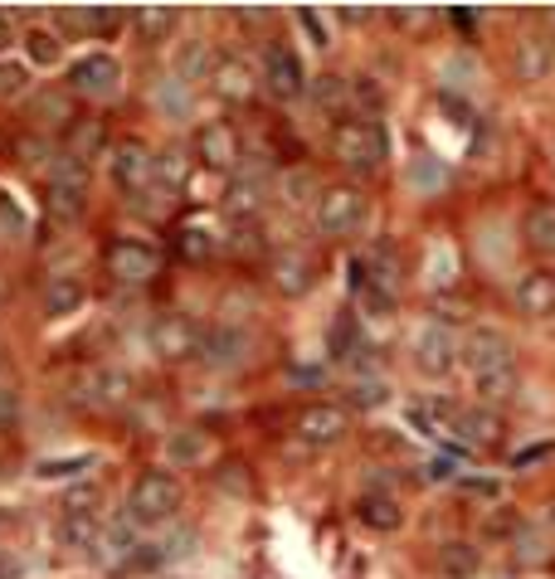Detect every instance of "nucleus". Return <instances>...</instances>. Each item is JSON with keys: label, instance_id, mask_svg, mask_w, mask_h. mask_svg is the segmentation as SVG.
Returning a JSON list of instances; mask_svg holds the SVG:
<instances>
[{"label": "nucleus", "instance_id": "obj_35", "mask_svg": "<svg viewBox=\"0 0 555 579\" xmlns=\"http://www.w3.org/2000/svg\"><path fill=\"white\" fill-rule=\"evenodd\" d=\"M521 390V375L517 370H492V375H473V394H478V404L487 409H502L512 404Z\"/></svg>", "mask_w": 555, "mask_h": 579}, {"label": "nucleus", "instance_id": "obj_22", "mask_svg": "<svg viewBox=\"0 0 555 579\" xmlns=\"http://www.w3.org/2000/svg\"><path fill=\"white\" fill-rule=\"evenodd\" d=\"M555 74V40L546 30H526L512 40V78L517 83H546Z\"/></svg>", "mask_w": 555, "mask_h": 579}, {"label": "nucleus", "instance_id": "obj_30", "mask_svg": "<svg viewBox=\"0 0 555 579\" xmlns=\"http://www.w3.org/2000/svg\"><path fill=\"white\" fill-rule=\"evenodd\" d=\"M326 356L336 366H356L366 356V336H360V316L356 312H342L332 326H326Z\"/></svg>", "mask_w": 555, "mask_h": 579}, {"label": "nucleus", "instance_id": "obj_25", "mask_svg": "<svg viewBox=\"0 0 555 579\" xmlns=\"http://www.w3.org/2000/svg\"><path fill=\"white\" fill-rule=\"evenodd\" d=\"M137 521L132 516H118V521H103V536H98V550H93V560L98 565H108L112 575H122V565L132 560V550H137Z\"/></svg>", "mask_w": 555, "mask_h": 579}, {"label": "nucleus", "instance_id": "obj_40", "mask_svg": "<svg viewBox=\"0 0 555 579\" xmlns=\"http://www.w3.org/2000/svg\"><path fill=\"white\" fill-rule=\"evenodd\" d=\"M25 49H30V64H59L64 59V40H59V30H40V25H30L25 30Z\"/></svg>", "mask_w": 555, "mask_h": 579}, {"label": "nucleus", "instance_id": "obj_20", "mask_svg": "<svg viewBox=\"0 0 555 579\" xmlns=\"http://www.w3.org/2000/svg\"><path fill=\"white\" fill-rule=\"evenodd\" d=\"M54 25L64 34H78V40H112V34L127 25V10L122 5H59L54 10Z\"/></svg>", "mask_w": 555, "mask_h": 579}, {"label": "nucleus", "instance_id": "obj_48", "mask_svg": "<svg viewBox=\"0 0 555 579\" xmlns=\"http://www.w3.org/2000/svg\"><path fill=\"white\" fill-rule=\"evenodd\" d=\"M20 409H25V400H20V390L5 380V385H0V428H15Z\"/></svg>", "mask_w": 555, "mask_h": 579}, {"label": "nucleus", "instance_id": "obj_2", "mask_svg": "<svg viewBox=\"0 0 555 579\" xmlns=\"http://www.w3.org/2000/svg\"><path fill=\"white\" fill-rule=\"evenodd\" d=\"M88 200H93V170L78 156L59 152L49 162V190H44V210L54 224H84L88 220Z\"/></svg>", "mask_w": 555, "mask_h": 579}, {"label": "nucleus", "instance_id": "obj_6", "mask_svg": "<svg viewBox=\"0 0 555 579\" xmlns=\"http://www.w3.org/2000/svg\"><path fill=\"white\" fill-rule=\"evenodd\" d=\"M410 366L424 375V380H444V375H453L458 370V332H453L448 322H439V316L419 322L414 336H410Z\"/></svg>", "mask_w": 555, "mask_h": 579}, {"label": "nucleus", "instance_id": "obj_28", "mask_svg": "<svg viewBox=\"0 0 555 579\" xmlns=\"http://www.w3.org/2000/svg\"><path fill=\"white\" fill-rule=\"evenodd\" d=\"M171 254L186 258V264H210L214 254H224V234H214L210 224H176Z\"/></svg>", "mask_w": 555, "mask_h": 579}, {"label": "nucleus", "instance_id": "obj_56", "mask_svg": "<svg viewBox=\"0 0 555 579\" xmlns=\"http://www.w3.org/2000/svg\"><path fill=\"white\" fill-rule=\"evenodd\" d=\"M546 526L555 531V502H551V511H546Z\"/></svg>", "mask_w": 555, "mask_h": 579}, {"label": "nucleus", "instance_id": "obj_15", "mask_svg": "<svg viewBox=\"0 0 555 579\" xmlns=\"http://www.w3.org/2000/svg\"><path fill=\"white\" fill-rule=\"evenodd\" d=\"M268 196H274V186H268V170L240 166L230 176V186H224L220 210H224V220H230V224H258V220H264V210H268Z\"/></svg>", "mask_w": 555, "mask_h": 579}, {"label": "nucleus", "instance_id": "obj_23", "mask_svg": "<svg viewBox=\"0 0 555 579\" xmlns=\"http://www.w3.org/2000/svg\"><path fill=\"white\" fill-rule=\"evenodd\" d=\"M512 307L526 322H555V268H526L512 282Z\"/></svg>", "mask_w": 555, "mask_h": 579}, {"label": "nucleus", "instance_id": "obj_52", "mask_svg": "<svg viewBox=\"0 0 555 579\" xmlns=\"http://www.w3.org/2000/svg\"><path fill=\"white\" fill-rule=\"evenodd\" d=\"M234 20H240V25H264L268 10H234Z\"/></svg>", "mask_w": 555, "mask_h": 579}, {"label": "nucleus", "instance_id": "obj_39", "mask_svg": "<svg viewBox=\"0 0 555 579\" xmlns=\"http://www.w3.org/2000/svg\"><path fill=\"white\" fill-rule=\"evenodd\" d=\"M64 516H103V487L98 482H78L64 492V502H59Z\"/></svg>", "mask_w": 555, "mask_h": 579}, {"label": "nucleus", "instance_id": "obj_17", "mask_svg": "<svg viewBox=\"0 0 555 579\" xmlns=\"http://www.w3.org/2000/svg\"><path fill=\"white\" fill-rule=\"evenodd\" d=\"M317 278H322V264L298 244L278 248V254L268 258V288H274L278 298H308L317 288Z\"/></svg>", "mask_w": 555, "mask_h": 579}, {"label": "nucleus", "instance_id": "obj_41", "mask_svg": "<svg viewBox=\"0 0 555 579\" xmlns=\"http://www.w3.org/2000/svg\"><path fill=\"white\" fill-rule=\"evenodd\" d=\"M166 458H171L176 468H190V463L206 458V438H200L196 428H180V434L166 438Z\"/></svg>", "mask_w": 555, "mask_h": 579}, {"label": "nucleus", "instance_id": "obj_50", "mask_svg": "<svg viewBox=\"0 0 555 579\" xmlns=\"http://www.w3.org/2000/svg\"><path fill=\"white\" fill-rule=\"evenodd\" d=\"M25 575V560L15 550H0V579H20Z\"/></svg>", "mask_w": 555, "mask_h": 579}, {"label": "nucleus", "instance_id": "obj_8", "mask_svg": "<svg viewBox=\"0 0 555 579\" xmlns=\"http://www.w3.org/2000/svg\"><path fill=\"white\" fill-rule=\"evenodd\" d=\"M146 341H152V356L166 360V366H186V360H200V341H206V326L186 312H162L146 326Z\"/></svg>", "mask_w": 555, "mask_h": 579}, {"label": "nucleus", "instance_id": "obj_53", "mask_svg": "<svg viewBox=\"0 0 555 579\" xmlns=\"http://www.w3.org/2000/svg\"><path fill=\"white\" fill-rule=\"evenodd\" d=\"M370 15H376V10H360V5H346V10H342V20H351V25H366Z\"/></svg>", "mask_w": 555, "mask_h": 579}, {"label": "nucleus", "instance_id": "obj_34", "mask_svg": "<svg viewBox=\"0 0 555 579\" xmlns=\"http://www.w3.org/2000/svg\"><path fill=\"white\" fill-rule=\"evenodd\" d=\"M214 59H220V54H214L206 40H186L180 44V54H176V78L180 83H210Z\"/></svg>", "mask_w": 555, "mask_h": 579}, {"label": "nucleus", "instance_id": "obj_4", "mask_svg": "<svg viewBox=\"0 0 555 579\" xmlns=\"http://www.w3.org/2000/svg\"><path fill=\"white\" fill-rule=\"evenodd\" d=\"M166 268V254L146 238H132V234H112L103 244V272L118 288H152Z\"/></svg>", "mask_w": 555, "mask_h": 579}, {"label": "nucleus", "instance_id": "obj_29", "mask_svg": "<svg viewBox=\"0 0 555 579\" xmlns=\"http://www.w3.org/2000/svg\"><path fill=\"white\" fill-rule=\"evenodd\" d=\"M308 98H312V108L322 112V118H332V122L351 118V78H342V74L308 78Z\"/></svg>", "mask_w": 555, "mask_h": 579}, {"label": "nucleus", "instance_id": "obj_11", "mask_svg": "<svg viewBox=\"0 0 555 579\" xmlns=\"http://www.w3.org/2000/svg\"><path fill=\"white\" fill-rule=\"evenodd\" d=\"M292 438L302 448H336L351 438V409L332 400H312L292 414Z\"/></svg>", "mask_w": 555, "mask_h": 579}, {"label": "nucleus", "instance_id": "obj_7", "mask_svg": "<svg viewBox=\"0 0 555 579\" xmlns=\"http://www.w3.org/2000/svg\"><path fill=\"white\" fill-rule=\"evenodd\" d=\"M258 83L274 102H298L308 98V68H302V54L292 49L288 40H268L264 59H258Z\"/></svg>", "mask_w": 555, "mask_h": 579}, {"label": "nucleus", "instance_id": "obj_19", "mask_svg": "<svg viewBox=\"0 0 555 579\" xmlns=\"http://www.w3.org/2000/svg\"><path fill=\"white\" fill-rule=\"evenodd\" d=\"M210 93L220 102H230V108H244V102H254L264 93V83H258V64H248L244 54H220L210 68Z\"/></svg>", "mask_w": 555, "mask_h": 579}, {"label": "nucleus", "instance_id": "obj_38", "mask_svg": "<svg viewBox=\"0 0 555 579\" xmlns=\"http://www.w3.org/2000/svg\"><path fill=\"white\" fill-rule=\"evenodd\" d=\"M278 196L288 200V204H317V196H322V186H317V176H312V170L292 166V170H282Z\"/></svg>", "mask_w": 555, "mask_h": 579}, {"label": "nucleus", "instance_id": "obj_16", "mask_svg": "<svg viewBox=\"0 0 555 579\" xmlns=\"http://www.w3.org/2000/svg\"><path fill=\"white\" fill-rule=\"evenodd\" d=\"M196 166L206 170H220V176H234V170L244 166V136L234 122H200L196 127Z\"/></svg>", "mask_w": 555, "mask_h": 579}, {"label": "nucleus", "instance_id": "obj_37", "mask_svg": "<svg viewBox=\"0 0 555 579\" xmlns=\"http://www.w3.org/2000/svg\"><path fill=\"white\" fill-rule=\"evenodd\" d=\"M103 146H108L103 122H84V118H78V127L64 136V152L78 156V162H93V152H103Z\"/></svg>", "mask_w": 555, "mask_h": 579}, {"label": "nucleus", "instance_id": "obj_49", "mask_svg": "<svg viewBox=\"0 0 555 579\" xmlns=\"http://www.w3.org/2000/svg\"><path fill=\"white\" fill-rule=\"evenodd\" d=\"M298 25L308 30V40L317 44V49H326V44H332V34H326V25H322V20H317V10H308V5H302V10H298Z\"/></svg>", "mask_w": 555, "mask_h": 579}, {"label": "nucleus", "instance_id": "obj_42", "mask_svg": "<svg viewBox=\"0 0 555 579\" xmlns=\"http://www.w3.org/2000/svg\"><path fill=\"white\" fill-rule=\"evenodd\" d=\"M35 472L44 482H54V477H78V472H93V458H88V453H74V458H44Z\"/></svg>", "mask_w": 555, "mask_h": 579}, {"label": "nucleus", "instance_id": "obj_13", "mask_svg": "<svg viewBox=\"0 0 555 579\" xmlns=\"http://www.w3.org/2000/svg\"><path fill=\"white\" fill-rule=\"evenodd\" d=\"M132 394H137V380H132L127 370H112V366L88 370L84 380L74 385V404L88 409V414H118V409L132 404Z\"/></svg>", "mask_w": 555, "mask_h": 579}, {"label": "nucleus", "instance_id": "obj_14", "mask_svg": "<svg viewBox=\"0 0 555 579\" xmlns=\"http://www.w3.org/2000/svg\"><path fill=\"white\" fill-rule=\"evenodd\" d=\"M69 93L78 102H108V98H118L122 93V64L112 59V54L103 49H93V54H84V59H74L69 64Z\"/></svg>", "mask_w": 555, "mask_h": 579}, {"label": "nucleus", "instance_id": "obj_32", "mask_svg": "<svg viewBox=\"0 0 555 579\" xmlns=\"http://www.w3.org/2000/svg\"><path fill=\"white\" fill-rule=\"evenodd\" d=\"M521 244L536 258H555V204H531L521 214Z\"/></svg>", "mask_w": 555, "mask_h": 579}, {"label": "nucleus", "instance_id": "obj_54", "mask_svg": "<svg viewBox=\"0 0 555 579\" xmlns=\"http://www.w3.org/2000/svg\"><path fill=\"white\" fill-rule=\"evenodd\" d=\"M10 380V350H5V341H0V385Z\"/></svg>", "mask_w": 555, "mask_h": 579}, {"label": "nucleus", "instance_id": "obj_55", "mask_svg": "<svg viewBox=\"0 0 555 579\" xmlns=\"http://www.w3.org/2000/svg\"><path fill=\"white\" fill-rule=\"evenodd\" d=\"M448 20H453V25H458V30H473V15H468V10H453Z\"/></svg>", "mask_w": 555, "mask_h": 579}, {"label": "nucleus", "instance_id": "obj_36", "mask_svg": "<svg viewBox=\"0 0 555 579\" xmlns=\"http://www.w3.org/2000/svg\"><path fill=\"white\" fill-rule=\"evenodd\" d=\"M478 570H482V550L473 541H448L439 550V575L444 579H473Z\"/></svg>", "mask_w": 555, "mask_h": 579}, {"label": "nucleus", "instance_id": "obj_45", "mask_svg": "<svg viewBox=\"0 0 555 579\" xmlns=\"http://www.w3.org/2000/svg\"><path fill=\"white\" fill-rule=\"evenodd\" d=\"M351 404H360V409H376V404H385V394H390V385L385 380H351Z\"/></svg>", "mask_w": 555, "mask_h": 579}, {"label": "nucleus", "instance_id": "obj_46", "mask_svg": "<svg viewBox=\"0 0 555 579\" xmlns=\"http://www.w3.org/2000/svg\"><path fill=\"white\" fill-rule=\"evenodd\" d=\"M512 545H517L521 565H541V560H546V541H541V536H531V526H521L517 536H512Z\"/></svg>", "mask_w": 555, "mask_h": 579}, {"label": "nucleus", "instance_id": "obj_21", "mask_svg": "<svg viewBox=\"0 0 555 579\" xmlns=\"http://www.w3.org/2000/svg\"><path fill=\"white\" fill-rule=\"evenodd\" d=\"M356 288H380V292H395L400 298V282H404V258L390 238H376L366 254L356 258Z\"/></svg>", "mask_w": 555, "mask_h": 579}, {"label": "nucleus", "instance_id": "obj_57", "mask_svg": "<svg viewBox=\"0 0 555 579\" xmlns=\"http://www.w3.org/2000/svg\"><path fill=\"white\" fill-rule=\"evenodd\" d=\"M0 531H5V511H0Z\"/></svg>", "mask_w": 555, "mask_h": 579}, {"label": "nucleus", "instance_id": "obj_18", "mask_svg": "<svg viewBox=\"0 0 555 579\" xmlns=\"http://www.w3.org/2000/svg\"><path fill=\"white\" fill-rule=\"evenodd\" d=\"M25 118L30 127H35L40 136H69L78 127V98L69 93V88H35V93L25 98Z\"/></svg>", "mask_w": 555, "mask_h": 579}, {"label": "nucleus", "instance_id": "obj_27", "mask_svg": "<svg viewBox=\"0 0 555 579\" xmlns=\"http://www.w3.org/2000/svg\"><path fill=\"white\" fill-rule=\"evenodd\" d=\"M463 434V443H473V448H497L507 434L502 424V409H487V404H463L458 409V424H453Z\"/></svg>", "mask_w": 555, "mask_h": 579}, {"label": "nucleus", "instance_id": "obj_3", "mask_svg": "<svg viewBox=\"0 0 555 579\" xmlns=\"http://www.w3.org/2000/svg\"><path fill=\"white\" fill-rule=\"evenodd\" d=\"M370 220V196L360 180H332L312 204V224L322 238H356Z\"/></svg>", "mask_w": 555, "mask_h": 579}, {"label": "nucleus", "instance_id": "obj_9", "mask_svg": "<svg viewBox=\"0 0 555 579\" xmlns=\"http://www.w3.org/2000/svg\"><path fill=\"white\" fill-rule=\"evenodd\" d=\"M108 176L127 200H142L156 180V152L142 136H122V142L108 146Z\"/></svg>", "mask_w": 555, "mask_h": 579}, {"label": "nucleus", "instance_id": "obj_44", "mask_svg": "<svg viewBox=\"0 0 555 579\" xmlns=\"http://www.w3.org/2000/svg\"><path fill=\"white\" fill-rule=\"evenodd\" d=\"M20 93H30V68L0 59V98L10 102V98H20Z\"/></svg>", "mask_w": 555, "mask_h": 579}, {"label": "nucleus", "instance_id": "obj_10", "mask_svg": "<svg viewBox=\"0 0 555 579\" xmlns=\"http://www.w3.org/2000/svg\"><path fill=\"white\" fill-rule=\"evenodd\" d=\"M458 366L468 375H492V370H517V346L507 332H497V326H468V332L458 336Z\"/></svg>", "mask_w": 555, "mask_h": 579}, {"label": "nucleus", "instance_id": "obj_51", "mask_svg": "<svg viewBox=\"0 0 555 579\" xmlns=\"http://www.w3.org/2000/svg\"><path fill=\"white\" fill-rule=\"evenodd\" d=\"M10 44H15V25H10V15H5V10H0V54H5Z\"/></svg>", "mask_w": 555, "mask_h": 579}, {"label": "nucleus", "instance_id": "obj_43", "mask_svg": "<svg viewBox=\"0 0 555 579\" xmlns=\"http://www.w3.org/2000/svg\"><path fill=\"white\" fill-rule=\"evenodd\" d=\"M356 307L366 316H395L400 298H395V292H380V288H356Z\"/></svg>", "mask_w": 555, "mask_h": 579}, {"label": "nucleus", "instance_id": "obj_33", "mask_svg": "<svg viewBox=\"0 0 555 579\" xmlns=\"http://www.w3.org/2000/svg\"><path fill=\"white\" fill-rule=\"evenodd\" d=\"M54 536L69 555H93L98 550V536H103V516H64L59 511V526Z\"/></svg>", "mask_w": 555, "mask_h": 579}, {"label": "nucleus", "instance_id": "obj_24", "mask_svg": "<svg viewBox=\"0 0 555 579\" xmlns=\"http://www.w3.org/2000/svg\"><path fill=\"white\" fill-rule=\"evenodd\" d=\"M356 521L366 531H380V536H395V531L404 526V502L395 492H380V487H370V492L356 497Z\"/></svg>", "mask_w": 555, "mask_h": 579}, {"label": "nucleus", "instance_id": "obj_1", "mask_svg": "<svg viewBox=\"0 0 555 579\" xmlns=\"http://www.w3.org/2000/svg\"><path fill=\"white\" fill-rule=\"evenodd\" d=\"M326 152L332 162L346 170V176H380L385 162H390V136H385V122L376 118H342L326 132Z\"/></svg>", "mask_w": 555, "mask_h": 579}, {"label": "nucleus", "instance_id": "obj_5", "mask_svg": "<svg viewBox=\"0 0 555 579\" xmlns=\"http://www.w3.org/2000/svg\"><path fill=\"white\" fill-rule=\"evenodd\" d=\"M180 502H186L180 477L166 468H146L127 492V516L137 521V526H166V521H176Z\"/></svg>", "mask_w": 555, "mask_h": 579}, {"label": "nucleus", "instance_id": "obj_12", "mask_svg": "<svg viewBox=\"0 0 555 579\" xmlns=\"http://www.w3.org/2000/svg\"><path fill=\"white\" fill-rule=\"evenodd\" d=\"M254 360V332L240 322H214L206 326V341H200V366L214 375H234Z\"/></svg>", "mask_w": 555, "mask_h": 579}, {"label": "nucleus", "instance_id": "obj_47", "mask_svg": "<svg viewBox=\"0 0 555 579\" xmlns=\"http://www.w3.org/2000/svg\"><path fill=\"white\" fill-rule=\"evenodd\" d=\"M492 511H497V506H492ZM482 531H487V536H502V541H512L517 531H521V516H517L512 506H502V511H497V516H487V521H482Z\"/></svg>", "mask_w": 555, "mask_h": 579}, {"label": "nucleus", "instance_id": "obj_31", "mask_svg": "<svg viewBox=\"0 0 555 579\" xmlns=\"http://www.w3.org/2000/svg\"><path fill=\"white\" fill-rule=\"evenodd\" d=\"M127 25H132V34H137L142 44H166L180 30V10L176 5H137L127 15Z\"/></svg>", "mask_w": 555, "mask_h": 579}, {"label": "nucleus", "instance_id": "obj_26", "mask_svg": "<svg viewBox=\"0 0 555 579\" xmlns=\"http://www.w3.org/2000/svg\"><path fill=\"white\" fill-rule=\"evenodd\" d=\"M84 302H88V282L78 278V272H54V278H44V288H40L44 316H74Z\"/></svg>", "mask_w": 555, "mask_h": 579}]
</instances>
